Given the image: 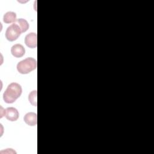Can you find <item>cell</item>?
I'll return each mask as SVG.
<instances>
[{"label": "cell", "mask_w": 154, "mask_h": 154, "mask_svg": "<svg viewBox=\"0 0 154 154\" xmlns=\"http://www.w3.org/2000/svg\"><path fill=\"white\" fill-rule=\"evenodd\" d=\"M17 23L21 29L22 33L26 32L29 28V24L28 22L24 19H18L14 22Z\"/></svg>", "instance_id": "obj_9"}, {"label": "cell", "mask_w": 154, "mask_h": 154, "mask_svg": "<svg viewBox=\"0 0 154 154\" xmlns=\"http://www.w3.org/2000/svg\"><path fill=\"white\" fill-rule=\"evenodd\" d=\"M37 34L34 32H31L25 36V43L29 48H35L37 45Z\"/></svg>", "instance_id": "obj_5"}, {"label": "cell", "mask_w": 154, "mask_h": 154, "mask_svg": "<svg viewBox=\"0 0 154 154\" xmlns=\"http://www.w3.org/2000/svg\"><path fill=\"white\" fill-rule=\"evenodd\" d=\"M37 67V61L32 58L28 57L19 61L17 64V70L21 74H27L35 70Z\"/></svg>", "instance_id": "obj_2"}, {"label": "cell", "mask_w": 154, "mask_h": 154, "mask_svg": "<svg viewBox=\"0 0 154 154\" xmlns=\"http://www.w3.org/2000/svg\"><path fill=\"white\" fill-rule=\"evenodd\" d=\"M22 92L20 85L16 82L10 84L3 94V99L7 103H12L18 99Z\"/></svg>", "instance_id": "obj_1"}, {"label": "cell", "mask_w": 154, "mask_h": 154, "mask_svg": "<svg viewBox=\"0 0 154 154\" xmlns=\"http://www.w3.org/2000/svg\"><path fill=\"white\" fill-rule=\"evenodd\" d=\"M28 100L29 102L31 103V105L37 106V90L32 91L29 93L28 96Z\"/></svg>", "instance_id": "obj_10"}, {"label": "cell", "mask_w": 154, "mask_h": 154, "mask_svg": "<svg viewBox=\"0 0 154 154\" xmlns=\"http://www.w3.org/2000/svg\"><path fill=\"white\" fill-rule=\"evenodd\" d=\"M16 20V14L13 11L7 12L3 17V21L5 23H14Z\"/></svg>", "instance_id": "obj_8"}, {"label": "cell", "mask_w": 154, "mask_h": 154, "mask_svg": "<svg viewBox=\"0 0 154 154\" xmlns=\"http://www.w3.org/2000/svg\"><path fill=\"white\" fill-rule=\"evenodd\" d=\"M22 33V31L19 26L13 23L7 28L5 31V37L10 42H13L18 38Z\"/></svg>", "instance_id": "obj_3"}, {"label": "cell", "mask_w": 154, "mask_h": 154, "mask_svg": "<svg viewBox=\"0 0 154 154\" xmlns=\"http://www.w3.org/2000/svg\"><path fill=\"white\" fill-rule=\"evenodd\" d=\"M11 53L14 57L20 58L25 55V49L22 45L16 44L11 47Z\"/></svg>", "instance_id": "obj_6"}, {"label": "cell", "mask_w": 154, "mask_h": 154, "mask_svg": "<svg viewBox=\"0 0 154 154\" xmlns=\"http://www.w3.org/2000/svg\"><path fill=\"white\" fill-rule=\"evenodd\" d=\"M19 112L17 109L14 107H8L5 110V117L10 121H16L19 118Z\"/></svg>", "instance_id": "obj_4"}, {"label": "cell", "mask_w": 154, "mask_h": 154, "mask_svg": "<svg viewBox=\"0 0 154 154\" xmlns=\"http://www.w3.org/2000/svg\"><path fill=\"white\" fill-rule=\"evenodd\" d=\"M24 122L29 126H35L37 123V114L33 112H29L26 113L23 117Z\"/></svg>", "instance_id": "obj_7"}]
</instances>
